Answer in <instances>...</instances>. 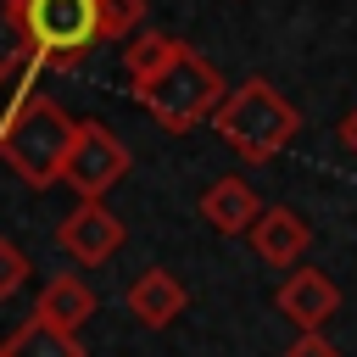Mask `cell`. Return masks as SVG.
I'll return each mask as SVG.
<instances>
[{
	"instance_id": "5bb4252c",
	"label": "cell",
	"mask_w": 357,
	"mask_h": 357,
	"mask_svg": "<svg viewBox=\"0 0 357 357\" xmlns=\"http://www.w3.org/2000/svg\"><path fill=\"white\" fill-rule=\"evenodd\" d=\"M28 61V28H22V0H0V84Z\"/></svg>"
},
{
	"instance_id": "277c9868",
	"label": "cell",
	"mask_w": 357,
	"mask_h": 357,
	"mask_svg": "<svg viewBox=\"0 0 357 357\" xmlns=\"http://www.w3.org/2000/svg\"><path fill=\"white\" fill-rule=\"evenodd\" d=\"M28 67H73L95 50V0H22Z\"/></svg>"
},
{
	"instance_id": "30bf717a",
	"label": "cell",
	"mask_w": 357,
	"mask_h": 357,
	"mask_svg": "<svg viewBox=\"0 0 357 357\" xmlns=\"http://www.w3.org/2000/svg\"><path fill=\"white\" fill-rule=\"evenodd\" d=\"M257 212H262V201L251 195V184L245 178H212L206 190H201V223H212L218 234H245L251 223H257Z\"/></svg>"
},
{
	"instance_id": "7c38bea8",
	"label": "cell",
	"mask_w": 357,
	"mask_h": 357,
	"mask_svg": "<svg viewBox=\"0 0 357 357\" xmlns=\"http://www.w3.org/2000/svg\"><path fill=\"white\" fill-rule=\"evenodd\" d=\"M0 357H84V346H78V335H61V329H50L45 318H28V324L0 346Z\"/></svg>"
},
{
	"instance_id": "8fae6325",
	"label": "cell",
	"mask_w": 357,
	"mask_h": 357,
	"mask_svg": "<svg viewBox=\"0 0 357 357\" xmlns=\"http://www.w3.org/2000/svg\"><path fill=\"white\" fill-rule=\"evenodd\" d=\"M95 290L78 279V273H56L50 284H45V296H39V307H33V318H45L50 329H61V335H78L89 318H95Z\"/></svg>"
},
{
	"instance_id": "52a82bcc",
	"label": "cell",
	"mask_w": 357,
	"mask_h": 357,
	"mask_svg": "<svg viewBox=\"0 0 357 357\" xmlns=\"http://www.w3.org/2000/svg\"><path fill=\"white\" fill-rule=\"evenodd\" d=\"M273 307L296 324V335H312V329H324V324L340 312V290H335V279H329L324 268H296V273L279 284Z\"/></svg>"
},
{
	"instance_id": "2e32d148",
	"label": "cell",
	"mask_w": 357,
	"mask_h": 357,
	"mask_svg": "<svg viewBox=\"0 0 357 357\" xmlns=\"http://www.w3.org/2000/svg\"><path fill=\"white\" fill-rule=\"evenodd\" d=\"M22 284H28V257H22L17 240H0V301L17 296Z\"/></svg>"
},
{
	"instance_id": "ac0fdd59",
	"label": "cell",
	"mask_w": 357,
	"mask_h": 357,
	"mask_svg": "<svg viewBox=\"0 0 357 357\" xmlns=\"http://www.w3.org/2000/svg\"><path fill=\"white\" fill-rule=\"evenodd\" d=\"M340 139H346V145H351V151H357V106H351V112H346V123H340Z\"/></svg>"
},
{
	"instance_id": "5b68a950",
	"label": "cell",
	"mask_w": 357,
	"mask_h": 357,
	"mask_svg": "<svg viewBox=\"0 0 357 357\" xmlns=\"http://www.w3.org/2000/svg\"><path fill=\"white\" fill-rule=\"evenodd\" d=\"M128 145L106 123H73V145L61 156V184L78 190V201H100L123 173H128Z\"/></svg>"
},
{
	"instance_id": "6da1fadb",
	"label": "cell",
	"mask_w": 357,
	"mask_h": 357,
	"mask_svg": "<svg viewBox=\"0 0 357 357\" xmlns=\"http://www.w3.org/2000/svg\"><path fill=\"white\" fill-rule=\"evenodd\" d=\"M73 145V117L50 100V95H33L22 89L11 100V112L0 117V162L28 184V190H45L61 178V156Z\"/></svg>"
},
{
	"instance_id": "ba28073f",
	"label": "cell",
	"mask_w": 357,
	"mask_h": 357,
	"mask_svg": "<svg viewBox=\"0 0 357 357\" xmlns=\"http://www.w3.org/2000/svg\"><path fill=\"white\" fill-rule=\"evenodd\" d=\"M245 234H251V251H257L268 268H290V262H301V251L312 245V229H307V218H301L296 206H262Z\"/></svg>"
},
{
	"instance_id": "8992f818",
	"label": "cell",
	"mask_w": 357,
	"mask_h": 357,
	"mask_svg": "<svg viewBox=\"0 0 357 357\" xmlns=\"http://www.w3.org/2000/svg\"><path fill=\"white\" fill-rule=\"evenodd\" d=\"M56 240H61V251H67L73 262L100 268V262L123 245V223H117V212H106V201H78V206L61 218Z\"/></svg>"
},
{
	"instance_id": "4fadbf2b",
	"label": "cell",
	"mask_w": 357,
	"mask_h": 357,
	"mask_svg": "<svg viewBox=\"0 0 357 357\" xmlns=\"http://www.w3.org/2000/svg\"><path fill=\"white\" fill-rule=\"evenodd\" d=\"M178 50H184V39H173V33H128V45H123V73H128L134 84H145V78H156Z\"/></svg>"
},
{
	"instance_id": "7a4b0ae2",
	"label": "cell",
	"mask_w": 357,
	"mask_h": 357,
	"mask_svg": "<svg viewBox=\"0 0 357 357\" xmlns=\"http://www.w3.org/2000/svg\"><path fill=\"white\" fill-rule=\"evenodd\" d=\"M212 128L229 139L234 156H245V162H273V156L296 139L301 117H296V106H290L268 78H245L240 89H229V95L218 100Z\"/></svg>"
},
{
	"instance_id": "9c48e42d",
	"label": "cell",
	"mask_w": 357,
	"mask_h": 357,
	"mask_svg": "<svg viewBox=\"0 0 357 357\" xmlns=\"http://www.w3.org/2000/svg\"><path fill=\"white\" fill-rule=\"evenodd\" d=\"M184 301H190V290L167 273V268H145L128 290H123V307H128V318H139L145 329H167L178 312H184Z\"/></svg>"
},
{
	"instance_id": "3957f363",
	"label": "cell",
	"mask_w": 357,
	"mask_h": 357,
	"mask_svg": "<svg viewBox=\"0 0 357 357\" xmlns=\"http://www.w3.org/2000/svg\"><path fill=\"white\" fill-rule=\"evenodd\" d=\"M134 95H139V106H145L167 134H190L195 123H206V117L218 112L223 78H218V67H212L206 56H195V50L184 45L156 78L134 84Z\"/></svg>"
},
{
	"instance_id": "e0dca14e",
	"label": "cell",
	"mask_w": 357,
	"mask_h": 357,
	"mask_svg": "<svg viewBox=\"0 0 357 357\" xmlns=\"http://www.w3.org/2000/svg\"><path fill=\"white\" fill-rule=\"evenodd\" d=\"M284 357H340V346H335L324 329H312V335H296V340L284 346Z\"/></svg>"
},
{
	"instance_id": "9a60e30c",
	"label": "cell",
	"mask_w": 357,
	"mask_h": 357,
	"mask_svg": "<svg viewBox=\"0 0 357 357\" xmlns=\"http://www.w3.org/2000/svg\"><path fill=\"white\" fill-rule=\"evenodd\" d=\"M145 22V0H95V39H128Z\"/></svg>"
}]
</instances>
